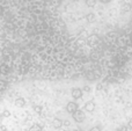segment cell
I'll use <instances>...</instances> for the list:
<instances>
[{
	"label": "cell",
	"instance_id": "obj_1",
	"mask_svg": "<svg viewBox=\"0 0 132 131\" xmlns=\"http://www.w3.org/2000/svg\"><path fill=\"white\" fill-rule=\"evenodd\" d=\"M72 115H73V120H74L75 122H78V123L84 122L85 118H86V115H85V113L82 110H80V109L75 110L74 113L72 114Z\"/></svg>",
	"mask_w": 132,
	"mask_h": 131
},
{
	"label": "cell",
	"instance_id": "obj_2",
	"mask_svg": "<svg viewBox=\"0 0 132 131\" xmlns=\"http://www.w3.org/2000/svg\"><path fill=\"white\" fill-rule=\"evenodd\" d=\"M82 94H84V92H82L81 88H78V87H74L72 88V91H71V95H72L73 99H81L82 97Z\"/></svg>",
	"mask_w": 132,
	"mask_h": 131
},
{
	"label": "cell",
	"instance_id": "obj_3",
	"mask_svg": "<svg viewBox=\"0 0 132 131\" xmlns=\"http://www.w3.org/2000/svg\"><path fill=\"white\" fill-rule=\"evenodd\" d=\"M78 109H79V107H78L77 102L71 101V102H68V103L66 104V111L70 113V114H73L75 110H78Z\"/></svg>",
	"mask_w": 132,
	"mask_h": 131
},
{
	"label": "cell",
	"instance_id": "obj_4",
	"mask_svg": "<svg viewBox=\"0 0 132 131\" xmlns=\"http://www.w3.org/2000/svg\"><path fill=\"white\" fill-rule=\"evenodd\" d=\"M95 109V103L93 101H88L86 104H85V110L88 111V113H92Z\"/></svg>",
	"mask_w": 132,
	"mask_h": 131
},
{
	"label": "cell",
	"instance_id": "obj_5",
	"mask_svg": "<svg viewBox=\"0 0 132 131\" xmlns=\"http://www.w3.org/2000/svg\"><path fill=\"white\" fill-rule=\"evenodd\" d=\"M52 125H53V128H56V129H59V128L63 127V121L58 117H55L52 120Z\"/></svg>",
	"mask_w": 132,
	"mask_h": 131
},
{
	"label": "cell",
	"instance_id": "obj_6",
	"mask_svg": "<svg viewBox=\"0 0 132 131\" xmlns=\"http://www.w3.org/2000/svg\"><path fill=\"white\" fill-rule=\"evenodd\" d=\"M14 104H15L18 108H22L26 104V100L23 99V97H18V99L15 100V102H14Z\"/></svg>",
	"mask_w": 132,
	"mask_h": 131
},
{
	"label": "cell",
	"instance_id": "obj_7",
	"mask_svg": "<svg viewBox=\"0 0 132 131\" xmlns=\"http://www.w3.org/2000/svg\"><path fill=\"white\" fill-rule=\"evenodd\" d=\"M86 20L88 23H94L96 21V15L94 13H88L86 15Z\"/></svg>",
	"mask_w": 132,
	"mask_h": 131
},
{
	"label": "cell",
	"instance_id": "obj_8",
	"mask_svg": "<svg viewBox=\"0 0 132 131\" xmlns=\"http://www.w3.org/2000/svg\"><path fill=\"white\" fill-rule=\"evenodd\" d=\"M98 39V37L96 36V35H92V36H89V37H87V41H88V43H95L96 41Z\"/></svg>",
	"mask_w": 132,
	"mask_h": 131
},
{
	"label": "cell",
	"instance_id": "obj_9",
	"mask_svg": "<svg viewBox=\"0 0 132 131\" xmlns=\"http://www.w3.org/2000/svg\"><path fill=\"white\" fill-rule=\"evenodd\" d=\"M8 71H9V69H8V66H7V65H0V73L7 74V73H8Z\"/></svg>",
	"mask_w": 132,
	"mask_h": 131
},
{
	"label": "cell",
	"instance_id": "obj_10",
	"mask_svg": "<svg viewBox=\"0 0 132 131\" xmlns=\"http://www.w3.org/2000/svg\"><path fill=\"white\" fill-rule=\"evenodd\" d=\"M122 12H129L131 9V5H129V4H124V5H122Z\"/></svg>",
	"mask_w": 132,
	"mask_h": 131
},
{
	"label": "cell",
	"instance_id": "obj_11",
	"mask_svg": "<svg viewBox=\"0 0 132 131\" xmlns=\"http://www.w3.org/2000/svg\"><path fill=\"white\" fill-rule=\"evenodd\" d=\"M86 5L88 7H94L96 5V0H86Z\"/></svg>",
	"mask_w": 132,
	"mask_h": 131
},
{
	"label": "cell",
	"instance_id": "obj_12",
	"mask_svg": "<svg viewBox=\"0 0 132 131\" xmlns=\"http://www.w3.org/2000/svg\"><path fill=\"white\" fill-rule=\"evenodd\" d=\"M79 37H80V38H82V39H85V38H87V37H88V34H87L85 30H82V31L79 34Z\"/></svg>",
	"mask_w": 132,
	"mask_h": 131
},
{
	"label": "cell",
	"instance_id": "obj_13",
	"mask_svg": "<svg viewBox=\"0 0 132 131\" xmlns=\"http://www.w3.org/2000/svg\"><path fill=\"white\" fill-rule=\"evenodd\" d=\"M11 116V111L9 110H4L2 111V117H9Z\"/></svg>",
	"mask_w": 132,
	"mask_h": 131
},
{
	"label": "cell",
	"instance_id": "obj_14",
	"mask_svg": "<svg viewBox=\"0 0 132 131\" xmlns=\"http://www.w3.org/2000/svg\"><path fill=\"white\" fill-rule=\"evenodd\" d=\"M34 109H35V111H36L37 114H41V113H42V107H39V106H35V107H34Z\"/></svg>",
	"mask_w": 132,
	"mask_h": 131
},
{
	"label": "cell",
	"instance_id": "obj_15",
	"mask_svg": "<svg viewBox=\"0 0 132 131\" xmlns=\"http://www.w3.org/2000/svg\"><path fill=\"white\" fill-rule=\"evenodd\" d=\"M31 131H41V127L39 125H34L31 128Z\"/></svg>",
	"mask_w": 132,
	"mask_h": 131
},
{
	"label": "cell",
	"instance_id": "obj_16",
	"mask_svg": "<svg viewBox=\"0 0 132 131\" xmlns=\"http://www.w3.org/2000/svg\"><path fill=\"white\" fill-rule=\"evenodd\" d=\"M92 58H93V59H98V58H100V53L94 52L93 55H92Z\"/></svg>",
	"mask_w": 132,
	"mask_h": 131
},
{
	"label": "cell",
	"instance_id": "obj_17",
	"mask_svg": "<svg viewBox=\"0 0 132 131\" xmlns=\"http://www.w3.org/2000/svg\"><path fill=\"white\" fill-rule=\"evenodd\" d=\"M82 92H90V86H85L84 88H82Z\"/></svg>",
	"mask_w": 132,
	"mask_h": 131
},
{
	"label": "cell",
	"instance_id": "obj_18",
	"mask_svg": "<svg viewBox=\"0 0 132 131\" xmlns=\"http://www.w3.org/2000/svg\"><path fill=\"white\" fill-rule=\"evenodd\" d=\"M117 131H128V128H126L125 125H122V127L118 128V130H117Z\"/></svg>",
	"mask_w": 132,
	"mask_h": 131
},
{
	"label": "cell",
	"instance_id": "obj_19",
	"mask_svg": "<svg viewBox=\"0 0 132 131\" xmlns=\"http://www.w3.org/2000/svg\"><path fill=\"white\" fill-rule=\"evenodd\" d=\"M90 131H101V129L98 127H94V128H92Z\"/></svg>",
	"mask_w": 132,
	"mask_h": 131
},
{
	"label": "cell",
	"instance_id": "obj_20",
	"mask_svg": "<svg viewBox=\"0 0 132 131\" xmlns=\"http://www.w3.org/2000/svg\"><path fill=\"white\" fill-rule=\"evenodd\" d=\"M96 89H97V91H101V89H102V85H101V84L96 85Z\"/></svg>",
	"mask_w": 132,
	"mask_h": 131
},
{
	"label": "cell",
	"instance_id": "obj_21",
	"mask_svg": "<svg viewBox=\"0 0 132 131\" xmlns=\"http://www.w3.org/2000/svg\"><path fill=\"white\" fill-rule=\"evenodd\" d=\"M63 125H65V127H70V122H68V121H65V122H63Z\"/></svg>",
	"mask_w": 132,
	"mask_h": 131
},
{
	"label": "cell",
	"instance_id": "obj_22",
	"mask_svg": "<svg viewBox=\"0 0 132 131\" xmlns=\"http://www.w3.org/2000/svg\"><path fill=\"white\" fill-rule=\"evenodd\" d=\"M101 2H102V4H109L110 1H111V0H100Z\"/></svg>",
	"mask_w": 132,
	"mask_h": 131
},
{
	"label": "cell",
	"instance_id": "obj_23",
	"mask_svg": "<svg viewBox=\"0 0 132 131\" xmlns=\"http://www.w3.org/2000/svg\"><path fill=\"white\" fill-rule=\"evenodd\" d=\"M0 127H1V131H7V128L5 125H0Z\"/></svg>",
	"mask_w": 132,
	"mask_h": 131
},
{
	"label": "cell",
	"instance_id": "obj_24",
	"mask_svg": "<svg viewBox=\"0 0 132 131\" xmlns=\"http://www.w3.org/2000/svg\"><path fill=\"white\" fill-rule=\"evenodd\" d=\"M129 128H131V129H132V118L129 121Z\"/></svg>",
	"mask_w": 132,
	"mask_h": 131
},
{
	"label": "cell",
	"instance_id": "obj_25",
	"mask_svg": "<svg viewBox=\"0 0 132 131\" xmlns=\"http://www.w3.org/2000/svg\"><path fill=\"white\" fill-rule=\"evenodd\" d=\"M0 125H1V121H0Z\"/></svg>",
	"mask_w": 132,
	"mask_h": 131
},
{
	"label": "cell",
	"instance_id": "obj_26",
	"mask_svg": "<svg viewBox=\"0 0 132 131\" xmlns=\"http://www.w3.org/2000/svg\"><path fill=\"white\" fill-rule=\"evenodd\" d=\"M65 131H68V130H65Z\"/></svg>",
	"mask_w": 132,
	"mask_h": 131
}]
</instances>
